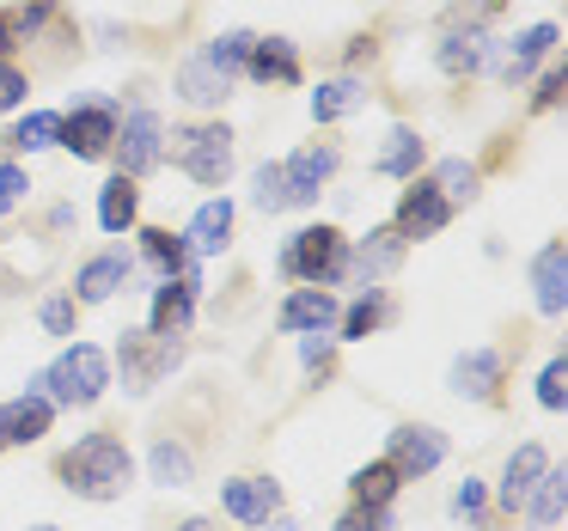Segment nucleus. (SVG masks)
I'll list each match as a JSON object with an SVG mask.
<instances>
[{
  "label": "nucleus",
  "instance_id": "1",
  "mask_svg": "<svg viewBox=\"0 0 568 531\" xmlns=\"http://www.w3.org/2000/svg\"><path fill=\"white\" fill-rule=\"evenodd\" d=\"M55 470H62L68 489L87 494V501H116V494L129 489V477H135L129 446L116 440V433H87L74 452H62V464H55Z\"/></svg>",
  "mask_w": 568,
  "mask_h": 531
},
{
  "label": "nucleus",
  "instance_id": "2",
  "mask_svg": "<svg viewBox=\"0 0 568 531\" xmlns=\"http://www.w3.org/2000/svg\"><path fill=\"white\" fill-rule=\"evenodd\" d=\"M104 385H111V360H104V348L74 343L50 372L31 379V391H43L50 404H80V409H87V404H99V397H104Z\"/></svg>",
  "mask_w": 568,
  "mask_h": 531
},
{
  "label": "nucleus",
  "instance_id": "3",
  "mask_svg": "<svg viewBox=\"0 0 568 531\" xmlns=\"http://www.w3.org/2000/svg\"><path fill=\"white\" fill-rule=\"evenodd\" d=\"M282 269L300 275L312 287H331V282H348V238L336 226H300L282 251Z\"/></svg>",
  "mask_w": 568,
  "mask_h": 531
},
{
  "label": "nucleus",
  "instance_id": "4",
  "mask_svg": "<svg viewBox=\"0 0 568 531\" xmlns=\"http://www.w3.org/2000/svg\"><path fill=\"white\" fill-rule=\"evenodd\" d=\"M172 141H178L172 160H178V172H184V177H196V184H209V190H221L226 177H233V129H226V123L178 129Z\"/></svg>",
  "mask_w": 568,
  "mask_h": 531
},
{
  "label": "nucleus",
  "instance_id": "5",
  "mask_svg": "<svg viewBox=\"0 0 568 531\" xmlns=\"http://www.w3.org/2000/svg\"><path fill=\"white\" fill-rule=\"evenodd\" d=\"M489 25H483V13H470V19H458L453 13V25L440 31V43H434V68H440L446 80H470V74H483V62H489Z\"/></svg>",
  "mask_w": 568,
  "mask_h": 531
},
{
  "label": "nucleus",
  "instance_id": "6",
  "mask_svg": "<svg viewBox=\"0 0 568 531\" xmlns=\"http://www.w3.org/2000/svg\"><path fill=\"white\" fill-rule=\"evenodd\" d=\"M336 165H343V153H336V141H306L300 153H287V160H282L287 208H312V202H318V190L336 177Z\"/></svg>",
  "mask_w": 568,
  "mask_h": 531
},
{
  "label": "nucleus",
  "instance_id": "7",
  "mask_svg": "<svg viewBox=\"0 0 568 531\" xmlns=\"http://www.w3.org/2000/svg\"><path fill=\"white\" fill-rule=\"evenodd\" d=\"M116 123H123V116H116V104H74V111L62 116V147L74 153V160H104V153L116 147Z\"/></svg>",
  "mask_w": 568,
  "mask_h": 531
},
{
  "label": "nucleus",
  "instance_id": "8",
  "mask_svg": "<svg viewBox=\"0 0 568 531\" xmlns=\"http://www.w3.org/2000/svg\"><path fill=\"white\" fill-rule=\"evenodd\" d=\"M165 160V123L153 111H135L129 123H116V165H123V177H148L153 165Z\"/></svg>",
  "mask_w": 568,
  "mask_h": 531
},
{
  "label": "nucleus",
  "instance_id": "9",
  "mask_svg": "<svg viewBox=\"0 0 568 531\" xmlns=\"http://www.w3.org/2000/svg\"><path fill=\"white\" fill-rule=\"evenodd\" d=\"M446 221H453V208H446V196H440V190H434V184H416V177H409L404 202H397V221H392V233L409 245V238H434Z\"/></svg>",
  "mask_w": 568,
  "mask_h": 531
},
{
  "label": "nucleus",
  "instance_id": "10",
  "mask_svg": "<svg viewBox=\"0 0 568 531\" xmlns=\"http://www.w3.org/2000/svg\"><path fill=\"white\" fill-rule=\"evenodd\" d=\"M300 50L294 38H251V62H245V80L257 86H300Z\"/></svg>",
  "mask_w": 568,
  "mask_h": 531
},
{
  "label": "nucleus",
  "instance_id": "11",
  "mask_svg": "<svg viewBox=\"0 0 568 531\" xmlns=\"http://www.w3.org/2000/svg\"><path fill=\"white\" fill-rule=\"evenodd\" d=\"M221 507L239 525H270L275 507H282V489L270 477H233V482H221Z\"/></svg>",
  "mask_w": 568,
  "mask_h": 531
},
{
  "label": "nucleus",
  "instance_id": "12",
  "mask_svg": "<svg viewBox=\"0 0 568 531\" xmlns=\"http://www.w3.org/2000/svg\"><path fill=\"white\" fill-rule=\"evenodd\" d=\"M50 416H55V404L43 391H26L13 404H0V446H38L50 433Z\"/></svg>",
  "mask_w": 568,
  "mask_h": 531
},
{
  "label": "nucleus",
  "instance_id": "13",
  "mask_svg": "<svg viewBox=\"0 0 568 531\" xmlns=\"http://www.w3.org/2000/svg\"><path fill=\"white\" fill-rule=\"evenodd\" d=\"M385 458H392L397 477H428V470L446 458V433L440 428H397Z\"/></svg>",
  "mask_w": 568,
  "mask_h": 531
},
{
  "label": "nucleus",
  "instance_id": "14",
  "mask_svg": "<svg viewBox=\"0 0 568 531\" xmlns=\"http://www.w3.org/2000/svg\"><path fill=\"white\" fill-rule=\"evenodd\" d=\"M404 263V238L392 233V226H373L367 238H361L355 251H348V282H385V275Z\"/></svg>",
  "mask_w": 568,
  "mask_h": 531
},
{
  "label": "nucleus",
  "instance_id": "15",
  "mask_svg": "<svg viewBox=\"0 0 568 531\" xmlns=\"http://www.w3.org/2000/svg\"><path fill=\"white\" fill-rule=\"evenodd\" d=\"M343 318V306H336L324 287H300V294L282 299V312H275V330H306V336H324L331 324Z\"/></svg>",
  "mask_w": 568,
  "mask_h": 531
},
{
  "label": "nucleus",
  "instance_id": "16",
  "mask_svg": "<svg viewBox=\"0 0 568 531\" xmlns=\"http://www.w3.org/2000/svg\"><path fill=\"white\" fill-rule=\"evenodd\" d=\"M172 360H178V343H165V336H153V330L123 336V372H129V385H135V391H148V385L160 379Z\"/></svg>",
  "mask_w": 568,
  "mask_h": 531
},
{
  "label": "nucleus",
  "instance_id": "17",
  "mask_svg": "<svg viewBox=\"0 0 568 531\" xmlns=\"http://www.w3.org/2000/svg\"><path fill=\"white\" fill-rule=\"evenodd\" d=\"M196 287L202 275H184V282H160V294H153V336H184L190 318H196Z\"/></svg>",
  "mask_w": 568,
  "mask_h": 531
},
{
  "label": "nucleus",
  "instance_id": "18",
  "mask_svg": "<svg viewBox=\"0 0 568 531\" xmlns=\"http://www.w3.org/2000/svg\"><path fill=\"white\" fill-rule=\"evenodd\" d=\"M556 38H562L556 25H531V31H519V38L507 43V55H501V86H526L531 68H538L544 55L556 50Z\"/></svg>",
  "mask_w": 568,
  "mask_h": 531
},
{
  "label": "nucleus",
  "instance_id": "19",
  "mask_svg": "<svg viewBox=\"0 0 568 531\" xmlns=\"http://www.w3.org/2000/svg\"><path fill=\"white\" fill-rule=\"evenodd\" d=\"M531 294H538L544 318H562V306H568V251L562 245L538 251V263H531Z\"/></svg>",
  "mask_w": 568,
  "mask_h": 531
},
{
  "label": "nucleus",
  "instance_id": "20",
  "mask_svg": "<svg viewBox=\"0 0 568 531\" xmlns=\"http://www.w3.org/2000/svg\"><path fill=\"white\" fill-rule=\"evenodd\" d=\"M544 470H550V452H544V446H519L514 458H507V470H501V507L507 513H519V507H526V494L538 489V477Z\"/></svg>",
  "mask_w": 568,
  "mask_h": 531
},
{
  "label": "nucleus",
  "instance_id": "21",
  "mask_svg": "<svg viewBox=\"0 0 568 531\" xmlns=\"http://www.w3.org/2000/svg\"><path fill=\"white\" fill-rule=\"evenodd\" d=\"M226 92H233V80L214 74V68L202 62V50L178 62V99H184V104H196V111H214V104H226Z\"/></svg>",
  "mask_w": 568,
  "mask_h": 531
},
{
  "label": "nucleus",
  "instance_id": "22",
  "mask_svg": "<svg viewBox=\"0 0 568 531\" xmlns=\"http://www.w3.org/2000/svg\"><path fill=\"white\" fill-rule=\"evenodd\" d=\"M129 269H135V263H129L123 251H104V257L80 263V275H74V294L87 299V306H99V299H111L116 287L129 282Z\"/></svg>",
  "mask_w": 568,
  "mask_h": 531
},
{
  "label": "nucleus",
  "instance_id": "23",
  "mask_svg": "<svg viewBox=\"0 0 568 531\" xmlns=\"http://www.w3.org/2000/svg\"><path fill=\"white\" fill-rule=\"evenodd\" d=\"M226 238H233V202L226 196L202 202L196 221H190V233H184V245L196 251V257H214V251H226Z\"/></svg>",
  "mask_w": 568,
  "mask_h": 531
},
{
  "label": "nucleus",
  "instance_id": "24",
  "mask_svg": "<svg viewBox=\"0 0 568 531\" xmlns=\"http://www.w3.org/2000/svg\"><path fill=\"white\" fill-rule=\"evenodd\" d=\"M495 379H501V355H495V348H470V355H458L453 372H446V385H453L458 397H489Z\"/></svg>",
  "mask_w": 568,
  "mask_h": 531
},
{
  "label": "nucleus",
  "instance_id": "25",
  "mask_svg": "<svg viewBox=\"0 0 568 531\" xmlns=\"http://www.w3.org/2000/svg\"><path fill=\"white\" fill-rule=\"evenodd\" d=\"M361 104H367V86L361 80H324L318 92H312V123H343V116H355Z\"/></svg>",
  "mask_w": 568,
  "mask_h": 531
},
{
  "label": "nucleus",
  "instance_id": "26",
  "mask_svg": "<svg viewBox=\"0 0 568 531\" xmlns=\"http://www.w3.org/2000/svg\"><path fill=\"white\" fill-rule=\"evenodd\" d=\"M135 214H141V190H135V177L116 172L111 184H104V196H99V221H104V233H129V226H135Z\"/></svg>",
  "mask_w": 568,
  "mask_h": 531
},
{
  "label": "nucleus",
  "instance_id": "27",
  "mask_svg": "<svg viewBox=\"0 0 568 531\" xmlns=\"http://www.w3.org/2000/svg\"><path fill=\"white\" fill-rule=\"evenodd\" d=\"M141 251H148V263L165 275V282L196 275V269H190V245H184V238H172V233H160V226H153V233H141Z\"/></svg>",
  "mask_w": 568,
  "mask_h": 531
},
{
  "label": "nucleus",
  "instance_id": "28",
  "mask_svg": "<svg viewBox=\"0 0 568 531\" xmlns=\"http://www.w3.org/2000/svg\"><path fill=\"white\" fill-rule=\"evenodd\" d=\"M202 62L214 68L221 80H245V62H251V31H221V38L202 50Z\"/></svg>",
  "mask_w": 568,
  "mask_h": 531
},
{
  "label": "nucleus",
  "instance_id": "29",
  "mask_svg": "<svg viewBox=\"0 0 568 531\" xmlns=\"http://www.w3.org/2000/svg\"><path fill=\"white\" fill-rule=\"evenodd\" d=\"M397 470H392V458H373V464H361L355 470V482H348V489H355V507H385L397 494Z\"/></svg>",
  "mask_w": 568,
  "mask_h": 531
},
{
  "label": "nucleus",
  "instance_id": "30",
  "mask_svg": "<svg viewBox=\"0 0 568 531\" xmlns=\"http://www.w3.org/2000/svg\"><path fill=\"white\" fill-rule=\"evenodd\" d=\"M562 501H568V477H562V470H544V477H538V489L526 494L531 525H538V531H550L556 519H562Z\"/></svg>",
  "mask_w": 568,
  "mask_h": 531
},
{
  "label": "nucleus",
  "instance_id": "31",
  "mask_svg": "<svg viewBox=\"0 0 568 531\" xmlns=\"http://www.w3.org/2000/svg\"><path fill=\"white\" fill-rule=\"evenodd\" d=\"M379 172L385 177H416L422 172V135H416V129H392V135H385Z\"/></svg>",
  "mask_w": 568,
  "mask_h": 531
},
{
  "label": "nucleus",
  "instance_id": "32",
  "mask_svg": "<svg viewBox=\"0 0 568 531\" xmlns=\"http://www.w3.org/2000/svg\"><path fill=\"white\" fill-rule=\"evenodd\" d=\"M55 135H62V116H55V111H31V116H19V129L7 135V147H13V153H43V147H55Z\"/></svg>",
  "mask_w": 568,
  "mask_h": 531
},
{
  "label": "nucleus",
  "instance_id": "33",
  "mask_svg": "<svg viewBox=\"0 0 568 531\" xmlns=\"http://www.w3.org/2000/svg\"><path fill=\"white\" fill-rule=\"evenodd\" d=\"M477 165H465V160H440V172H434V190L446 196V208H458V202H477Z\"/></svg>",
  "mask_w": 568,
  "mask_h": 531
},
{
  "label": "nucleus",
  "instance_id": "34",
  "mask_svg": "<svg viewBox=\"0 0 568 531\" xmlns=\"http://www.w3.org/2000/svg\"><path fill=\"white\" fill-rule=\"evenodd\" d=\"M190 477H196V458H190L184 446H172V440L153 446V482H160V489H184Z\"/></svg>",
  "mask_w": 568,
  "mask_h": 531
},
{
  "label": "nucleus",
  "instance_id": "35",
  "mask_svg": "<svg viewBox=\"0 0 568 531\" xmlns=\"http://www.w3.org/2000/svg\"><path fill=\"white\" fill-rule=\"evenodd\" d=\"M251 202H257L263 214H282L287 208V184H282V160H263L257 172H251Z\"/></svg>",
  "mask_w": 568,
  "mask_h": 531
},
{
  "label": "nucleus",
  "instance_id": "36",
  "mask_svg": "<svg viewBox=\"0 0 568 531\" xmlns=\"http://www.w3.org/2000/svg\"><path fill=\"white\" fill-rule=\"evenodd\" d=\"M379 324H385V294H361L355 306L343 312V336H355V343H361V336H373Z\"/></svg>",
  "mask_w": 568,
  "mask_h": 531
},
{
  "label": "nucleus",
  "instance_id": "37",
  "mask_svg": "<svg viewBox=\"0 0 568 531\" xmlns=\"http://www.w3.org/2000/svg\"><path fill=\"white\" fill-rule=\"evenodd\" d=\"M538 404L544 409H562L568 404V360H550V367L538 372Z\"/></svg>",
  "mask_w": 568,
  "mask_h": 531
},
{
  "label": "nucleus",
  "instance_id": "38",
  "mask_svg": "<svg viewBox=\"0 0 568 531\" xmlns=\"http://www.w3.org/2000/svg\"><path fill=\"white\" fill-rule=\"evenodd\" d=\"M336 531H397V519L385 513V507H348V513L336 519Z\"/></svg>",
  "mask_w": 568,
  "mask_h": 531
},
{
  "label": "nucleus",
  "instance_id": "39",
  "mask_svg": "<svg viewBox=\"0 0 568 531\" xmlns=\"http://www.w3.org/2000/svg\"><path fill=\"white\" fill-rule=\"evenodd\" d=\"M26 165H13V160H0V214H13L19 202H26Z\"/></svg>",
  "mask_w": 568,
  "mask_h": 531
},
{
  "label": "nucleus",
  "instance_id": "40",
  "mask_svg": "<svg viewBox=\"0 0 568 531\" xmlns=\"http://www.w3.org/2000/svg\"><path fill=\"white\" fill-rule=\"evenodd\" d=\"M26 92H31L26 68H13V62H0V116H7V111H19V104H26Z\"/></svg>",
  "mask_w": 568,
  "mask_h": 531
},
{
  "label": "nucleus",
  "instance_id": "41",
  "mask_svg": "<svg viewBox=\"0 0 568 531\" xmlns=\"http://www.w3.org/2000/svg\"><path fill=\"white\" fill-rule=\"evenodd\" d=\"M38 318H43V330H50V336H68V330H74V299H43Z\"/></svg>",
  "mask_w": 568,
  "mask_h": 531
},
{
  "label": "nucleus",
  "instance_id": "42",
  "mask_svg": "<svg viewBox=\"0 0 568 531\" xmlns=\"http://www.w3.org/2000/svg\"><path fill=\"white\" fill-rule=\"evenodd\" d=\"M562 86H568V74H562V68H550V74H538V92H531V111H550V104L562 99Z\"/></svg>",
  "mask_w": 568,
  "mask_h": 531
},
{
  "label": "nucleus",
  "instance_id": "43",
  "mask_svg": "<svg viewBox=\"0 0 568 531\" xmlns=\"http://www.w3.org/2000/svg\"><path fill=\"white\" fill-rule=\"evenodd\" d=\"M483 501H489V494H483V482H458L453 513H458V519H477V513H483Z\"/></svg>",
  "mask_w": 568,
  "mask_h": 531
},
{
  "label": "nucleus",
  "instance_id": "44",
  "mask_svg": "<svg viewBox=\"0 0 568 531\" xmlns=\"http://www.w3.org/2000/svg\"><path fill=\"white\" fill-rule=\"evenodd\" d=\"M13 50H19V25H13V7H7V13H0V62Z\"/></svg>",
  "mask_w": 568,
  "mask_h": 531
},
{
  "label": "nucleus",
  "instance_id": "45",
  "mask_svg": "<svg viewBox=\"0 0 568 531\" xmlns=\"http://www.w3.org/2000/svg\"><path fill=\"white\" fill-rule=\"evenodd\" d=\"M324 360H331V343H324V336H318V343H306V367H324Z\"/></svg>",
  "mask_w": 568,
  "mask_h": 531
},
{
  "label": "nucleus",
  "instance_id": "46",
  "mask_svg": "<svg viewBox=\"0 0 568 531\" xmlns=\"http://www.w3.org/2000/svg\"><path fill=\"white\" fill-rule=\"evenodd\" d=\"M178 531H221V525H214V519H184Z\"/></svg>",
  "mask_w": 568,
  "mask_h": 531
},
{
  "label": "nucleus",
  "instance_id": "47",
  "mask_svg": "<svg viewBox=\"0 0 568 531\" xmlns=\"http://www.w3.org/2000/svg\"><path fill=\"white\" fill-rule=\"evenodd\" d=\"M270 531H300V525H294V519H275V525H270Z\"/></svg>",
  "mask_w": 568,
  "mask_h": 531
},
{
  "label": "nucleus",
  "instance_id": "48",
  "mask_svg": "<svg viewBox=\"0 0 568 531\" xmlns=\"http://www.w3.org/2000/svg\"><path fill=\"white\" fill-rule=\"evenodd\" d=\"M477 7H483V13H495V7H507V0H477Z\"/></svg>",
  "mask_w": 568,
  "mask_h": 531
},
{
  "label": "nucleus",
  "instance_id": "49",
  "mask_svg": "<svg viewBox=\"0 0 568 531\" xmlns=\"http://www.w3.org/2000/svg\"><path fill=\"white\" fill-rule=\"evenodd\" d=\"M38 531H55V525H38Z\"/></svg>",
  "mask_w": 568,
  "mask_h": 531
}]
</instances>
